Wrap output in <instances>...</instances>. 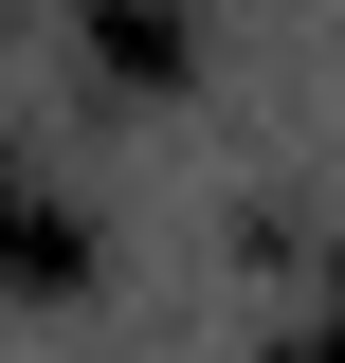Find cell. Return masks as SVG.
<instances>
[{"instance_id":"6da1fadb","label":"cell","mask_w":345,"mask_h":363,"mask_svg":"<svg viewBox=\"0 0 345 363\" xmlns=\"http://www.w3.org/2000/svg\"><path fill=\"white\" fill-rule=\"evenodd\" d=\"M0 272H18V291H73V272H91V218L18 164V145H0Z\"/></svg>"},{"instance_id":"7a4b0ae2","label":"cell","mask_w":345,"mask_h":363,"mask_svg":"<svg viewBox=\"0 0 345 363\" xmlns=\"http://www.w3.org/2000/svg\"><path fill=\"white\" fill-rule=\"evenodd\" d=\"M182 0H91V73H128V91H182Z\"/></svg>"},{"instance_id":"3957f363","label":"cell","mask_w":345,"mask_h":363,"mask_svg":"<svg viewBox=\"0 0 345 363\" xmlns=\"http://www.w3.org/2000/svg\"><path fill=\"white\" fill-rule=\"evenodd\" d=\"M255 363H345V327H327V345H255Z\"/></svg>"}]
</instances>
